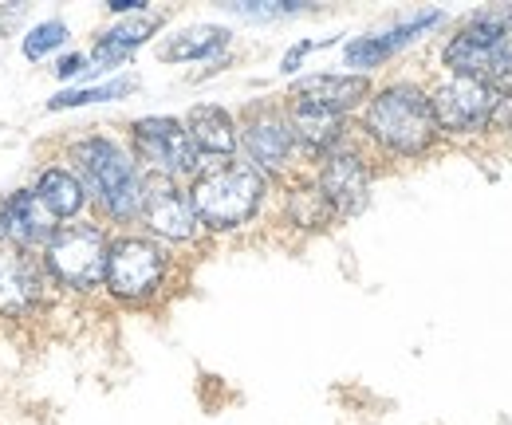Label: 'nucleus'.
I'll return each instance as SVG.
<instances>
[{"instance_id":"obj_7","label":"nucleus","mask_w":512,"mask_h":425,"mask_svg":"<svg viewBox=\"0 0 512 425\" xmlns=\"http://www.w3.org/2000/svg\"><path fill=\"white\" fill-rule=\"evenodd\" d=\"M134 146H138L142 162L154 166L158 178L190 174L193 166H197V150H193L190 134L182 130V122H174V119L134 122Z\"/></svg>"},{"instance_id":"obj_9","label":"nucleus","mask_w":512,"mask_h":425,"mask_svg":"<svg viewBox=\"0 0 512 425\" xmlns=\"http://www.w3.org/2000/svg\"><path fill=\"white\" fill-rule=\"evenodd\" d=\"M48 268L24 248H0V311L24 315L44 300Z\"/></svg>"},{"instance_id":"obj_15","label":"nucleus","mask_w":512,"mask_h":425,"mask_svg":"<svg viewBox=\"0 0 512 425\" xmlns=\"http://www.w3.org/2000/svg\"><path fill=\"white\" fill-rule=\"evenodd\" d=\"M245 146H249L256 166L276 170V166L288 158V150H292V130L276 119V115H256V119L245 126Z\"/></svg>"},{"instance_id":"obj_21","label":"nucleus","mask_w":512,"mask_h":425,"mask_svg":"<svg viewBox=\"0 0 512 425\" xmlns=\"http://www.w3.org/2000/svg\"><path fill=\"white\" fill-rule=\"evenodd\" d=\"M130 91H134V79H115V83H107V87L64 91V95H56L48 107H52V111H67V107H87V103H103V99H123Z\"/></svg>"},{"instance_id":"obj_5","label":"nucleus","mask_w":512,"mask_h":425,"mask_svg":"<svg viewBox=\"0 0 512 425\" xmlns=\"http://www.w3.org/2000/svg\"><path fill=\"white\" fill-rule=\"evenodd\" d=\"M446 63L465 79H509L512 75V36L501 24H473L446 48Z\"/></svg>"},{"instance_id":"obj_24","label":"nucleus","mask_w":512,"mask_h":425,"mask_svg":"<svg viewBox=\"0 0 512 425\" xmlns=\"http://www.w3.org/2000/svg\"><path fill=\"white\" fill-rule=\"evenodd\" d=\"M233 12L249 16V20H272V16H284V12H296L300 4L296 0H280V4H264V0H253V4H229Z\"/></svg>"},{"instance_id":"obj_25","label":"nucleus","mask_w":512,"mask_h":425,"mask_svg":"<svg viewBox=\"0 0 512 425\" xmlns=\"http://www.w3.org/2000/svg\"><path fill=\"white\" fill-rule=\"evenodd\" d=\"M312 48H316V44H308V40H304V44H296V48L284 56V71H296V67H300V60H304Z\"/></svg>"},{"instance_id":"obj_14","label":"nucleus","mask_w":512,"mask_h":425,"mask_svg":"<svg viewBox=\"0 0 512 425\" xmlns=\"http://www.w3.org/2000/svg\"><path fill=\"white\" fill-rule=\"evenodd\" d=\"M367 91H371V83L363 75H312V79H300L296 83L300 103H316V107H327L335 115L347 111V107H355Z\"/></svg>"},{"instance_id":"obj_12","label":"nucleus","mask_w":512,"mask_h":425,"mask_svg":"<svg viewBox=\"0 0 512 425\" xmlns=\"http://www.w3.org/2000/svg\"><path fill=\"white\" fill-rule=\"evenodd\" d=\"M4 237H12L20 248L52 244V237H56V217L44 209V201L36 197V189H24V193H16V197L4 201Z\"/></svg>"},{"instance_id":"obj_1","label":"nucleus","mask_w":512,"mask_h":425,"mask_svg":"<svg viewBox=\"0 0 512 425\" xmlns=\"http://www.w3.org/2000/svg\"><path fill=\"white\" fill-rule=\"evenodd\" d=\"M367 130L398 154H422L438 134V119H434L430 99L418 87L402 83V87H386L371 103Z\"/></svg>"},{"instance_id":"obj_8","label":"nucleus","mask_w":512,"mask_h":425,"mask_svg":"<svg viewBox=\"0 0 512 425\" xmlns=\"http://www.w3.org/2000/svg\"><path fill=\"white\" fill-rule=\"evenodd\" d=\"M162 252L150 241H119L111 244L107 252V284L115 296L123 300H138V296H150L162 280Z\"/></svg>"},{"instance_id":"obj_13","label":"nucleus","mask_w":512,"mask_h":425,"mask_svg":"<svg viewBox=\"0 0 512 425\" xmlns=\"http://www.w3.org/2000/svg\"><path fill=\"white\" fill-rule=\"evenodd\" d=\"M442 20V12H422V16H414V20H406L402 28H394V32H386V36H363V40H351L347 44V67H375L379 60H386L390 52H398L402 44H410L418 32H426V28H434Z\"/></svg>"},{"instance_id":"obj_3","label":"nucleus","mask_w":512,"mask_h":425,"mask_svg":"<svg viewBox=\"0 0 512 425\" xmlns=\"http://www.w3.org/2000/svg\"><path fill=\"white\" fill-rule=\"evenodd\" d=\"M75 166L87 178V185L95 189V197L107 205L111 217L127 221L142 209V182L134 174V162L115 142H107V138L79 142L75 146Z\"/></svg>"},{"instance_id":"obj_26","label":"nucleus","mask_w":512,"mask_h":425,"mask_svg":"<svg viewBox=\"0 0 512 425\" xmlns=\"http://www.w3.org/2000/svg\"><path fill=\"white\" fill-rule=\"evenodd\" d=\"M56 71H60V79H71V75H79V71H83V56H64Z\"/></svg>"},{"instance_id":"obj_19","label":"nucleus","mask_w":512,"mask_h":425,"mask_svg":"<svg viewBox=\"0 0 512 425\" xmlns=\"http://www.w3.org/2000/svg\"><path fill=\"white\" fill-rule=\"evenodd\" d=\"M36 197L44 201V209L52 217H75L79 205H83V185L75 182L67 170H48L36 185Z\"/></svg>"},{"instance_id":"obj_27","label":"nucleus","mask_w":512,"mask_h":425,"mask_svg":"<svg viewBox=\"0 0 512 425\" xmlns=\"http://www.w3.org/2000/svg\"><path fill=\"white\" fill-rule=\"evenodd\" d=\"M20 16H24V4H16V8H12V4H0V32H4L8 24H16Z\"/></svg>"},{"instance_id":"obj_22","label":"nucleus","mask_w":512,"mask_h":425,"mask_svg":"<svg viewBox=\"0 0 512 425\" xmlns=\"http://www.w3.org/2000/svg\"><path fill=\"white\" fill-rule=\"evenodd\" d=\"M335 209L327 205V197H323L320 189H300V193H292V217H296V225H323L327 217H331Z\"/></svg>"},{"instance_id":"obj_17","label":"nucleus","mask_w":512,"mask_h":425,"mask_svg":"<svg viewBox=\"0 0 512 425\" xmlns=\"http://www.w3.org/2000/svg\"><path fill=\"white\" fill-rule=\"evenodd\" d=\"M292 126H296V134H300L312 150L335 146L339 134H343V119H339L335 111L316 107V103H300V99H296V107H292Z\"/></svg>"},{"instance_id":"obj_23","label":"nucleus","mask_w":512,"mask_h":425,"mask_svg":"<svg viewBox=\"0 0 512 425\" xmlns=\"http://www.w3.org/2000/svg\"><path fill=\"white\" fill-rule=\"evenodd\" d=\"M64 40H67L64 20H48V24H40V28L24 40V56H28V60H40V56H48L52 48H60Z\"/></svg>"},{"instance_id":"obj_29","label":"nucleus","mask_w":512,"mask_h":425,"mask_svg":"<svg viewBox=\"0 0 512 425\" xmlns=\"http://www.w3.org/2000/svg\"><path fill=\"white\" fill-rule=\"evenodd\" d=\"M0 237H4V201H0Z\"/></svg>"},{"instance_id":"obj_20","label":"nucleus","mask_w":512,"mask_h":425,"mask_svg":"<svg viewBox=\"0 0 512 425\" xmlns=\"http://www.w3.org/2000/svg\"><path fill=\"white\" fill-rule=\"evenodd\" d=\"M225 44H229V32H225V28L201 24V28L182 32L178 40H170V44L162 48V56H166V60H205V56L221 52Z\"/></svg>"},{"instance_id":"obj_6","label":"nucleus","mask_w":512,"mask_h":425,"mask_svg":"<svg viewBox=\"0 0 512 425\" xmlns=\"http://www.w3.org/2000/svg\"><path fill=\"white\" fill-rule=\"evenodd\" d=\"M430 107H434V119H438L442 130L465 134V130H481L485 122L497 115V95H493L481 79L453 75V79H446V83L434 91Z\"/></svg>"},{"instance_id":"obj_4","label":"nucleus","mask_w":512,"mask_h":425,"mask_svg":"<svg viewBox=\"0 0 512 425\" xmlns=\"http://www.w3.org/2000/svg\"><path fill=\"white\" fill-rule=\"evenodd\" d=\"M107 237L95 225H67L48 244V272L67 288H95L107 280Z\"/></svg>"},{"instance_id":"obj_16","label":"nucleus","mask_w":512,"mask_h":425,"mask_svg":"<svg viewBox=\"0 0 512 425\" xmlns=\"http://www.w3.org/2000/svg\"><path fill=\"white\" fill-rule=\"evenodd\" d=\"M186 134H190L193 150H205V154H233V146H237L233 119L221 107H193Z\"/></svg>"},{"instance_id":"obj_11","label":"nucleus","mask_w":512,"mask_h":425,"mask_svg":"<svg viewBox=\"0 0 512 425\" xmlns=\"http://www.w3.org/2000/svg\"><path fill=\"white\" fill-rule=\"evenodd\" d=\"M320 193L327 197V205L343 217L359 213L367 205V170L355 154H335L327 158L323 166V178H320Z\"/></svg>"},{"instance_id":"obj_10","label":"nucleus","mask_w":512,"mask_h":425,"mask_svg":"<svg viewBox=\"0 0 512 425\" xmlns=\"http://www.w3.org/2000/svg\"><path fill=\"white\" fill-rule=\"evenodd\" d=\"M142 217L146 225L166 241H190L193 237V205L174 189L170 178L142 182Z\"/></svg>"},{"instance_id":"obj_2","label":"nucleus","mask_w":512,"mask_h":425,"mask_svg":"<svg viewBox=\"0 0 512 425\" xmlns=\"http://www.w3.org/2000/svg\"><path fill=\"white\" fill-rule=\"evenodd\" d=\"M264 182L253 166H217L193 182V217H201L209 229H233L245 225L260 205Z\"/></svg>"},{"instance_id":"obj_18","label":"nucleus","mask_w":512,"mask_h":425,"mask_svg":"<svg viewBox=\"0 0 512 425\" xmlns=\"http://www.w3.org/2000/svg\"><path fill=\"white\" fill-rule=\"evenodd\" d=\"M154 16H134V20H127V24H119V28H111L103 40H99V48H95V63L99 67H111V63L127 60L130 48H138L150 32H154Z\"/></svg>"},{"instance_id":"obj_28","label":"nucleus","mask_w":512,"mask_h":425,"mask_svg":"<svg viewBox=\"0 0 512 425\" xmlns=\"http://www.w3.org/2000/svg\"><path fill=\"white\" fill-rule=\"evenodd\" d=\"M142 8V0H111V12H134Z\"/></svg>"}]
</instances>
